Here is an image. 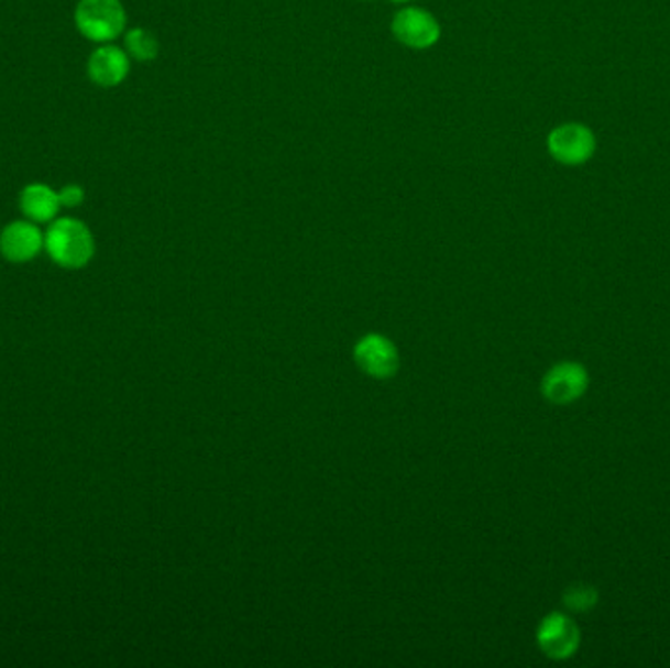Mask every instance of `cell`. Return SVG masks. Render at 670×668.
I'll return each instance as SVG.
<instances>
[{"instance_id": "cell-1", "label": "cell", "mask_w": 670, "mask_h": 668, "mask_svg": "<svg viewBox=\"0 0 670 668\" xmlns=\"http://www.w3.org/2000/svg\"><path fill=\"white\" fill-rule=\"evenodd\" d=\"M45 253L57 267L79 271L97 253V241L89 226L77 218H55L45 230Z\"/></svg>"}, {"instance_id": "cell-2", "label": "cell", "mask_w": 670, "mask_h": 668, "mask_svg": "<svg viewBox=\"0 0 670 668\" xmlns=\"http://www.w3.org/2000/svg\"><path fill=\"white\" fill-rule=\"evenodd\" d=\"M124 4L120 0H79L75 9V26L83 37L95 44H110L124 34Z\"/></svg>"}, {"instance_id": "cell-3", "label": "cell", "mask_w": 670, "mask_h": 668, "mask_svg": "<svg viewBox=\"0 0 670 668\" xmlns=\"http://www.w3.org/2000/svg\"><path fill=\"white\" fill-rule=\"evenodd\" d=\"M547 152L559 165L581 167L596 153V135L586 124L567 122L549 132Z\"/></svg>"}, {"instance_id": "cell-4", "label": "cell", "mask_w": 670, "mask_h": 668, "mask_svg": "<svg viewBox=\"0 0 670 668\" xmlns=\"http://www.w3.org/2000/svg\"><path fill=\"white\" fill-rule=\"evenodd\" d=\"M391 32L400 44L410 50H429L441 37V24L429 10L420 7H404L391 22Z\"/></svg>"}, {"instance_id": "cell-5", "label": "cell", "mask_w": 670, "mask_h": 668, "mask_svg": "<svg viewBox=\"0 0 670 668\" xmlns=\"http://www.w3.org/2000/svg\"><path fill=\"white\" fill-rule=\"evenodd\" d=\"M353 359L358 363L361 373L373 379H391L400 366V355L398 349L391 339L378 333H369L365 338L359 339L353 348Z\"/></svg>"}, {"instance_id": "cell-6", "label": "cell", "mask_w": 670, "mask_h": 668, "mask_svg": "<svg viewBox=\"0 0 670 668\" xmlns=\"http://www.w3.org/2000/svg\"><path fill=\"white\" fill-rule=\"evenodd\" d=\"M45 250V233L32 220H14L0 232V255L14 265L30 263Z\"/></svg>"}, {"instance_id": "cell-7", "label": "cell", "mask_w": 670, "mask_h": 668, "mask_svg": "<svg viewBox=\"0 0 670 668\" xmlns=\"http://www.w3.org/2000/svg\"><path fill=\"white\" fill-rule=\"evenodd\" d=\"M537 645L549 659H569L581 645V629L569 615L553 612L539 624Z\"/></svg>"}, {"instance_id": "cell-8", "label": "cell", "mask_w": 670, "mask_h": 668, "mask_svg": "<svg viewBox=\"0 0 670 668\" xmlns=\"http://www.w3.org/2000/svg\"><path fill=\"white\" fill-rule=\"evenodd\" d=\"M589 388V373L581 363L563 361L547 371L541 381V393L547 402L567 406L579 401Z\"/></svg>"}, {"instance_id": "cell-9", "label": "cell", "mask_w": 670, "mask_h": 668, "mask_svg": "<svg viewBox=\"0 0 670 668\" xmlns=\"http://www.w3.org/2000/svg\"><path fill=\"white\" fill-rule=\"evenodd\" d=\"M130 55L125 54V50L118 45L102 44L90 54L87 62V75L89 79L99 85L102 89H114L118 85H122L130 69Z\"/></svg>"}, {"instance_id": "cell-10", "label": "cell", "mask_w": 670, "mask_h": 668, "mask_svg": "<svg viewBox=\"0 0 670 668\" xmlns=\"http://www.w3.org/2000/svg\"><path fill=\"white\" fill-rule=\"evenodd\" d=\"M59 193L44 183H32L20 193V210L26 220L36 223L54 222L62 210Z\"/></svg>"}, {"instance_id": "cell-11", "label": "cell", "mask_w": 670, "mask_h": 668, "mask_svg": "<svg viewBox=\"0 0 670 668\" xmlns=\"http://www.w3.org/2000/svg\"><path fill=\"white\" fill-rule=\"evenodd\" d=\"M125 54L135 62L150 63L160 55V40L145 28H132L124 36Z\"/></svg>"}, {"instance_id": "cell-12", "label": "cell", "mask_w": 670, "mask_h": 668, "mask_svg": "<svg viewBox=\"0 0 670 668\" xmlns=\"http://www.w3.org/2000/svg\"><path fill=\"white\" fill-rule=\"evenodd\" d=\"M564 606L572 612H589L598 602V592L589 584H574L563 594Z\"/></svg>"}, {"instance_id": "cell-13", "label": "cell", "mask_w": 670, "mask_h": 668, "mask_svg": "<svg viewBox=\"0 0 670 668\" xmlns=\"http://www.w3.org/2000/svg\"><path fill=\"white\" fill-rule=\"evenodd\" d=\"M59 200L63 208H77L85 202V188L81 185H65L59 190Z\"/></svg>"}, {"instance_id": "cell-14", "label": "cell", "mask_w": 670, "mask_h": 668, "mask_svg": "<svg viewBox=\"0 0 670 668\" xmlns=\"http://www.w3.org/2000/svg\"><path fill=\"white\" fill-rule=\"evenodd\" d=\"M394 4H406V2H411V0H391Z\"/></svg>"}]
</instances>
